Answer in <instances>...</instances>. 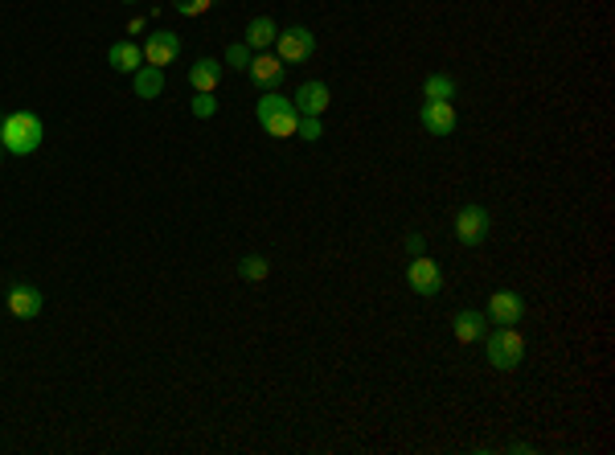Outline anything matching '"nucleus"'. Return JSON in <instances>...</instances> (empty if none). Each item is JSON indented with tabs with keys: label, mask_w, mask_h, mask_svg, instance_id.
<instances>
[{
	"label": "nucleus",
	"mask_w": 615,
	"mask_h": 455,
	"mask_svg": "<svg viewBox=\"0 0 615 455\" xmlns=\"http://www.w3.org/2000/svg\"><path fill=\"white\" fill-rule=\"evenodd\" d=\"M295 135H300V140H308V144H316V140L324 135L321 116H300V127H295Z\"/></svg>",
	"instance_id": "23"
},
{
	"label": "nucleus",
	"mask_w": 615,
	"mask_h": 455,
	"mask_svg": "<svg viewBox=\"0 0 615 455\" xmlns=\"http://www.w3.org/2000/svg\"><path fill=\"white\" fill-rule=\"evenodd\" d=\"M127 5H132V0H127Z\"/></svg>",
	"instance_id": "28"
},
{
	"label": "nucleus",
	"mask_w": 615,
	"mask_h": 455,
	"mask_svg": "<svg viewBox=\"0 0 615 455\" xmlns=\"http://www.w3.org/2000/svg\"><path fill=\"white\" fill-rule=\"evenodd\" d=\"M452 332H455V340H460V345H476V340H484V332H489V316L464 308V312L452 316Z\"/></svg>",
	"instance_id": "12"
},
{
	"label": "nucleus",
	"mask_w": 615,
	"mask_h": 455,
	"mask_svg": "<svg viewBox=\"0 0 615 455\" xmlns=\"http://www.w3.org/2000/svg\"><path fill=\"white\" fill-rule=\"evenodd\" d=\"M250 58H255V50H250L247 42H234L230 50H226V66H230V70H238V74L250 70Z\"/></svg>",
	"instance_id": "21"
},
{
	"label": "nucleus",
	"mask_w": 615,
	"mask_h": 455,
	"mask_svg": "<svg viewBox=\"0 0 615 455\" xmlns=\"http://www.w3.org/2000/svg\"><path fill=\"white\" fill-rule=\"evenodd\" d=\"M275 50H279V62H303V58H312L316 50V33L308 25H292L275 37Z\"/></svg>",
	"instance_id": "6"
},
{
	"label": "nucleus",
	"mask_w": 615,
	"mask_h": 455,
	"mask_svg": "<svg viewBox=\"0 0 615 455\" xmlns=\"http://www.w3.org/2000/svg\"><path fill=\"white\" fill-rule=\"evenodd\" d=\"M0 124H5V116H0Z\"/></svg>",
	"instance_id": "27"
},
{
	"label": "nucleus",
	"mask_w": 615,
	"mask_h": 455,
	"mask_svg": "<svg viewBox=\"0 0 615 455\" xmlns=\"http://www.w3.org/2000/svg\"><path fill=\"white\" fill-rule=\"evenodd\" d=\"M247 79L255 82L259 90H263V87L275 90L279 82H284V62H279V54H267V50H263V54H255V58H250Z\"/></svg>",
	"instance_id": "10"
},
{
	"label": "nucleus",
	"mask_w": 615,
	"mask_h": 455,
	"mask_svg": "<svg viewBox=\"0 0 615 455\" xmlns=\"http://www.w3.org/2000/svg\"><path fill=\"white\" fill-rule=\"evenodd\" d=\"M189 111H193L197 119H214V116H218V98H214V90H197L193 103H189Z\"/></svg>",
	"instance_id": "22"
},
{
	"label": "nucleus",
	"mask_w": 615,
	"mask_h": 455,
	"mask_svg": "<svg viewBox=\"0 0 615 455\" xmlns=\"http://www.w3.org/2000/svg\"><path fill=\"white\" fill-rule=\"evenodd\" d=\"M218 82H222V62L218 58H197L189 66V87L193 90H218Z\"/></svg>",
	"instance_id": "15"
},
{
	"label": "nucleus",
	"mask_w": 615,
	"mask_h": 455,
	"mask_svg": "<svg viewBox=\"0 0 615 455\" xmlns=\"http://www.w3.org/2000/svg\"><path fill=\"white\" fill-rule=\"evenodd\" d=\"M132 90H135V98H161L164 95V70L144 62L140 70L132 74Z\"/></svg>",
	"instance_id": "14"
},
{
	"label": "nucleus",
	"mask_w": 615,
	"mask_h": 455,
	"mask_svg": "<svg viewBox=\"0 0 615 455\" xmlns=\"http://www.w3.org/2000/svg\"><path fill=\"white\" fill-rule=\"evenodd\" d=\"M406 283H410V292L415 295H439V287H443V271H439V263L431 259L427 250L423 255H410V263H406Z\"/></svg>",
	"instance_id": "4"
},
{
	"label": "nucleus",
	"mask_w": 615,
	"mask_h": 455,
	"mask_svg": "<svg viewBox=\"0 0 615 455\" xmlns=\"http://www.w3.org/2000/svg\"><path fill=\"white\" fill-rule=\"evenodd\" d=\"M295 127H300V111H284V116L263 119V132L275 135V140H287V135H295Z\"/></svg>",
	"instance_id": "19"
},
{
	"label": "nucleus",
	"mask_w": 615,
	"mask_h": 455,
	"mask_svg": "<svg viewBox=\"0 0 615 455\" xmlns=\"http://www.w3.org/2000/svg\"><path fill=\"white\" fill-rule=\"evenodd\" d=\"M5 303H9V312L17 316V320H33L37 312H42V292L37 287H29V283H13L9 287V295H5Z\"/></svg>",
	"instance_id": "11"
},
{
	"label": "nucleus",
	"mask_w": 615,
	"mask_h": 455,
	"mask_svg": "<svg viewBox=\"0 0 615 455\" xmlns=\"http://www.w3.org/2000/svg\"><path fill=\"white\" fill-rule=\"evenodd\" d=\"M452 230H455V242H460V246H480V242L492 234V214L484 206H460Z\"/></svg>",
	"instance_id": "3"
},
{
	"label": "nucleus",
	"mask_w": 615,
	"mask_h": 455,
	"mask_svg": "<svg viewBox=\"0 0 615 455\" xmlns=\"http://www.w3.org/2000/svg\"><path fill=\"white\" fill-rule=\"evenodd\" d=\"M423 246H427V242H423V234H406V250H410V255H423Z\"/></svg>",
	"instance_id": "25"
},
{
	"label": "nucleus",
	"mask_w": 615,
	"mask_h": 455,
	"mask_svg": "<svg viewBox=\"0 0 615 455\" xmlns=\"http://www.w3.org/2000/svg\"><path fill=\"white\" fill-rule=\"evenodd\" d=\"M329 103H332L329 82H303V87H295V95H292V107L300 111V116H324Z\"/></svg>",
	"instance_id": "9"
},
{
	"label": "nucleus",
	"mask_w": 615,
	"mask_h": 455,
	"mask_svg": "<svg viewBox=\"0 0 615 455\" xmlns=\"http://www.w3.org/2000/svg\"><path fill=\"white\" fill-rule=\"evenodd\" d=\"M275 37H279L275 21H271V17H255V21L247 25V33H242V42H247L255 54H263L267 45H275Z\"/></svg>",
	"instance_id": "16"
},
{
	"label": "nucleus",
	"mask_w": 615,
	"mask_h": 455,
	"mask_svg": "<svg viewBox=\"0 0 615 455\" xmlns=\"http://www.w3.org/2000/svg\"><path fill=\"white\" fill-rule=\"evenodd\" d=\"M172 9H177L181 17H201V13L214 9V0H172Z\"/></svg>",
	"instance_id": "24"
},
{
	"label": "nucleus",
	"mask_w": 615,
	"mask_h": 455,
	"mask_svg": "<svg viewBox=\"0 0 615 455\" xmlns=\"http://www.w3.org/2000/svg\"><path fill=\"white\" fill-rule=\"evenodd\" d=\"M0 156H5V144H0Z\"/></svg>",
	"instance_id": "26"
},
{
	"label": "nucleus",
	"mask_w": 615,
	"mask_h": 455,
	"mask_svg": "<svg viewBox=\"0 0 615 455\" xmlns=\"http://www.w3.org/2000/svg\"><path fill=\"white\" fill-rule=\"evenodd\" d=\"M284 111H295V107H292V98L279 95V90H267V95L255 103V116H259V124H263V119H271V116H284Z\"/></svg>",
	"instance_id": "18"
},
{
	"label": "nucleus",
	"mask_w": 615,
	"mask_h": 455,
	"mask_svg": "<svg viewBox=\"0 0 615 455\" xmlns=\"http://www.w3.org/2000/svg\"><path fill=\"white\" fill-rule=\"evenodd\" d=\"M42 140H45V127L33 111H13L0 124V144H5L9 156H33L42 148Z\"/></svg>",
	"instance_id": "1"
},
{
	"label": "nucleus",
	"mask_w": 615,
	"mask_h": 455,
	"mask_svg": "<svg viewBox=\"0 0 615 455\" xmlns=\"http://www.w3.org/2000/svg\"><path fill=\"white\" fill-rule=\"evenodd\" d=\"M423 98L452 103V98H455V79H452V74H427V82H423Z\"/></svg>",
	"instance_id": "17"
},
{
	"label": "nucleus",
	"mask_w": 615,
	"mask_h": 455,
	"mask_svg": "<svg viewBox=\"0 0 615 455\" xmlns=\"http://www.w3.org/2000/svg\"><path fill=\"white\" fill-rule=\"evenodd\" d=\"M419 124H423V132H431V135H452V132H455V124H460V116H455V103L423 98V107H419Z\"/></svg>",
	"instance_id": "7"
},
{
	"label": "nucleus",
	"mask_w": 615,
	"mask_h": 455,
	"mask_svg": "<svg viewBox=\"0 0 615 455\" xmlns=\"http://www.w3.org/2000/svg\"><path fill=\"white\" fill-rule=\"evenodd\" d=\"M144 50V62L148 66H169V62H177V54H181V37L177 33H169V29H161V33H148V42L140 45Z\"/></svg>",
	"instance_id": "8"
},
{
	"label": "nucleus",
	"mask_w": 615,
	"mask_h": 455,
	"mask_svg": "<svg viewBox=\"0 0 615 455\" xmlns=\"http://www.w3.org/2000/svg\"><path fill=\"white\" fill-rule=\"evenodd\" d=\"M238 275H242V279H250V283H259V279H267V275H271V263L263 259V255H247V259L238 263Z\"/></svg>",
	"instance_id": "20"
},
{
	"label": "nucleus",
	"mask_w": 615,
	"mask_h": 455,
	"mask_svg": "<svg viewBox=\"0 0 615 455\" xmlns=\"http://www.w3.org/2000/svg\"><path fill=\"white\" fill-rule=\"evenodd\" d=\"M484 345H489L492 369H500V374H508V369H517L521 361H526V337L517 332V324H513V329L497 324L492 332H484Z\"/></svg>",
	"instance_id": "2"
},
{
	"label": "nucleus",
	"mask_w": 615,
	"mask_h": 455,
	"mask_svg": "<svg viewBox=\"0 0 615 455\" xmlns=\"http://www.w3.org/2000/svg\"><path fill=\"white\" fill-rule=\"evenodd\" d=\"M489 316L492 324H505V329H513V324L526 320V295H517L513 287H500V292L489 295Z\"/></svg>",
	"instance_id": "5"
},
{
	"label": "nucleus",
	"mask_w": 615,
	"mask_h": 455,
	"mask_svg": "<svg viewBox=\"0 0 615 455\" xmlns=\"http://www.w3.org/2000/svg\"><path fill=\"white\" fill-rule=\"evenodd\" d=\"M107 62H111V70H119V74H135L144 66V50L127 37V42H116L107 50Z\"/></svg>",
	"instance_id": "13"
}]
</instances>
